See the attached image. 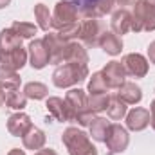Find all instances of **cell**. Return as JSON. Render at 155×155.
Returning <instances> with one entry per match:
<instances>
[{"instance_id":"6da1fadb","label":"cell","mask_w":155,"mask_h":155,"mask_svg":"<svg viewBox=\"0 0 155 155\" xmlns=\"http://www.w3.org/2000/svg\"><path fill=\"white\" fill-rule=\"evenodd\" d=\"M61 143L69 155H97V148L92 144L90 135L76 126H69L61 134Z\"/></svg>"},{"instance_id":"7a4b0ae2","label":"cell","mask_w":155,"mask_h":155,"mask_svg":"<svg viewBox=\"0 0 155 155\" xmlns=\"http://www.w3.org/2000/svg\"><path fill=\"white\" fill-rule=\"evenodd\" d=\"M88 78V65L79 63H63L58 65L52 72V85L56 88H69Z\"/></svg>"},{"instance_id":"3957f363","label":"cell","mask_w":155,"mask_h":155,"mask_svg":"<svg viewBox=\"0 0 155 155\" xmlns=\"http://www.w3.org/2000/svg\"><path fill=\"white\" fill-rule=\"evenodd\" d=\"M132 31L134 33L155 31V7L152 4L141 0L139 4L134 5V11H132Z\"/></svg>"},{"instance_id":"277c9868","label":"cell","mask_w":155,"mask_h":155,"mask_svg":"<svg viewBox=\"0 0 155 155\" xmlns=\"http://www.w3.org/2000/svg\"><path fill=\"white\" fill-rule=\"evenodd\" d=\"M105 144L108 148L107 155H119L126 152L128 144H130V135L128 130L117 123H110L108 130H107V137H105Z\"/></svg>"},{"instance_id":"5b68a950","label":"cell","mask_w":155,"mask_h":155,"mask_svg":"<svg viewBox=\"0 0 155 155\" xmlns=\"http://www.w3.org/2000/svg\"><path fill=\"white\" fill-rule=\"evenodd\" d=\"M78 22V5L71 0H60L52 11V29L61 31L63 27Z\"/></svg>"},{"instance_id":"8992f818","label":"cell","mask_w":155,"mask_h":155,"mask_svg":"<svg viewBox=\"0 0 155 155\" xmlns=\"http://www.w3.org/2000/svg\"><path fill=\"white\" fill-rule=\"evenodd\" d=\"M79 41L85 45V47H97L99 45V36L103 35V25L97 18H85L79 22Z\"/></svg>"},{"instance_id":"52a82bcc","label":"cell","mask_w":155,"mask_h":155,"mask_svg":"<svg viewBox=\"0 0 155 155\" xmlns=\"http://www.w3.org/2000/svg\"><path fill=\"white\" fill-rule=\"evenodd\" d=\"M47 52H49V63L51 65H61L65 61V52H67V45L69 41L63 40L58 33H47L43 36Z\"/></svg>"},{"instance_id":"ba28073f","label":"cell","mask_w":155,"mask_h":155,"mask_svg":"<svg viewBox=\"0 0 155 155\" xmlns=\"http://www.w3.org/2000/svg\"><path fill=\"white\" fill-rule=\"evenodd\" d=\"M123 67L126 71V76L135 78V79H141L148 74V69H150V61L148 58H144L143 54L139 52H130V54H124L123 56Z\"/></svg>"},{"instance_id":"9c48e42d","label":"cell","mask_w":155,"mask_h":155,"mask_svg":"<svg viewBox=\"0 0 155 155\" xmlns=\"http://www.w3.org/2000/svg\"><path fill=\"white\" fill-rule=\"evenodd\" d=\"M87 92L81 90V88H71L67 94H65V103L69 107V114H71V121L69 123H76L78 116H81L83 112L88 110L87 107Z\"/></svg>"},{"instance_id":"30bf717a","label":"cell","mask_w":155,"mask_h":155,"mask_svg":"<svg viewBox=\"0 0 155 155\" xmlns=\"http://www.w3.org/2000/svg\"><path fill=\"white\" fill-rule=\"evenodd\" d=\"M27 54H29V63L33 69L41 71L43 67L49 65V52H47V47H45V41L43 38H35L29 47H27Z\"/></svg>"},{"instance_id":"8fae6325","label":"cell","mask_w":155,"mask_h":155,"mask_svg":"<svg viewBox=\"0 0 155 155\" xmlns=\"http://www.w3.org/2000/svg\"><path fill=\"white\" fill-rule=\"evenodd\" d=\"M103 76L107 79V85H108V88H119L124 81H126V71H124V67H123V63L121 61H116V60H112V61H108L105 67H103Z\"/></svg>"},{"instance_id":"7c38bea8","label":"cell","mask_w":155,"mask_h":155,"mask_svg":"<svg viewBox=\"0 0 155 155\" xmlns=\"http://www.w3.org/2000/svg\"><path fill=\"white\" fill-rule=\"evenodd\" d=\"M33 126L35 124H33L31 117L24 112H16V114H11L7 117V132L13 137H24Z\"/></svg>"},{"instance_id":"4fadbf2b","label":"cell","mask_w":155,"mask_h":155,"mask_svg":"<svg viewBox=\"0 0 155 155\" xmlns=\"http://www.w3.org/2000/svg\"><path fill=\"white\" fill-rule=\"evenodd\" d=\"M150 124V110L143 107H135L126 112V128L132 132H143Z\"/></svg>"},{"instance_id":"5bb4252c","label":"cell","mask_w":155,"mask_h":155,"mask_svg":"<svg viewBox=\"0 0 155 155\" xmlns=\"http://www.w3.org/2000/svg\"><path fill=\"white\" fill-rule=\"evenodd\" d=\"M20 83H22L20 74L11 67L7 54L0 51V85L5 88V87H20Z\"/></svg>"},{"instance_id":"9a60e30c","label":"cell","mask_w":155,"mask_h":155,"mask_svg":"<svg viewBox=\"0 0 155 155\" xmlns=\"http://www.w3.org/2000/svg\"><path fill=\"white\" fill-rule=\"evenodd\" d=\"M110 29L112 33H116L117 36L121 35H128L132 31V13L124 7L117 9L116 13L112 15V20H110Z\"/></svg>"},{"instance_id":"2e32d148","label":"cell","mask_w":155,"mask_h":155,"mask_svg":"<svg viewBox=\"0 0 155 155\" xmlns=\"http://www.w3.org/2000/svg\"><path fill=\"white\" fill-rule=\"evenodd\" d=\"M116 96L126 105H137L143 99V88L137 83H134V81H124L117 88Z\"/></svg>"},{"instance_id":"e0dca14e","label":"cell","mask_w":155,"mask_h":155,"mask_svg":"<svg viewBox=\"0 0 155 155\" xmlns=\"http://www.w3.org/2000/svg\"><path fill=\"white\" fill-rule=\"evenodd\" d=\"M45 108L49 112V116L60 123H67L71 121V114H69V107L65 103V99L58 97V96H52L45 101Z\"/></svg>"},{"instance_id":"ac0fdd59","label":"cell","mask_w":155,"mask_h":155,"mask_svg":"<svg viewBox=\"0 0 155 155\" xmlns=\"http://www.w3.org/2000/svg\"><path fill=\"white\" fill-rule=\"evenodd\" d=\"M65 63L88 65V52H87V47L81 41H69L67 52H65Z\"/></svg>"},{"instance_id":"d6986e66","label":"cell","mask_w":155,"mask_h":155,"mask_svg":"<svg viewBox=\"0 0 155 155\" xmlns=\"http://www.w3.org/2000/svg\"><path fill=\"white\" fill-rule=\"evenodd\" d=\"M5 107L22 112L27 107V96L24 94V90H20V87H5Z\"/></svg>"},{"instance_id":"ffe728a7","label":"cell","mask_w":155,"mask_h":155,"mask_svg":"<svg viewBox=\"0 0 155 155\" xmlns=\"http://www.w3.org/2000/svg\"><path fill=\"white\" fill-rule=\"evenodd\" d=\"M99 47L108 56H117L123 51V40L112 31H103V35L99 36Z\"/></svg>"},{"instance_id":"44dd1931","label":"cell","mask_w":155,"mask_h":155,"mask_svg":"<svg viewBox=\"0 0 155 155\" xmlns=\"http://www.w3.org/2000/svg\"><path fill=\"white\" fill-rule=\"evenodd\" d=\"M45 141H47V137H45L43 130H40V128H36V126H33V128L22 137L24 148H25V150H33V152L41 150V148L45 146Z\"/></svg>"},{"instance_id":"7402d4cb","label":"cell","mask_w":155,"mask_h":155,"mask_svg":"<svg viewBox=\"0 0 155 155\" xmlns=\"http://www.w3.org/2000/svg\"><path fill=\"white\" fill-rule=\"evenodd\" d=\"M20 45H22V38H20L11 27L0 31V51L9 52V51L16 49V47H20Z\"/></svg>"},{"instance_id":"603a6c76","label":"cell","mask_w":155,"mask_h":155,"mask_svg":"<svg viewBox=\"0 0 155 155\" xmlns=\"http://www.w3.org/2000/svg\"><path fill=\"white\" fill-rule=\"evenodd\" d=\"M35 18H36V24H38V29L49 33V29L52 27V13L49 11V7L45 4H36L35 5Z\"/></svg>"},{"instance_id":"cb8c5ba5","label":"cell","mask_w":155,"mask_h":155,"mask_svg":"<svg viewBox=\"0 0 155 155\" xmlns=\"http://www.w3.org/2000/svg\"><path fill=\"white\" fill-rule=\"evenodd\" d=\"M24 94L27 96V99H35V101H41L47 97L49 88L47 85L40 83V81H29L24 85Z\"/></svg>"},{"instance_id":"d4e9b609","label":"cell","mask_w":155,"mask_h":155,"mask_svg":"<svg viewBox=\"0 0 155 155\" xmlns=\"http://www.w3.org/2000/svg\"><path fill=\"white\" fill-rule=\"evenodd\" d=\"M110 123L105 119V117H94V121L90 123V137L96 141V143H105V137H107V130H108Z\"/></svg>"},{"instance_id":"484cf974","label":"cell","mask_w":155,"mask_h":155,"mask_svg":"<svg viewBox=\"0 0 155 155\" xmlns=\"http://www.w3.org/2000/svg\"><path fill=\"white\" fill-rule=\"evenodd\" d=\"M108 103H110L108 92H107V94H88V97H87V107H88V110H92L94 114L105 112V110L108 108Z\"/></svg>"},{"instance_id":"4316f807","label":"cell","mask_w":155,"mask_h":155,"mask_svg":"<svg viewBox=\"0 0 155 155\" xmlns=\"http://www.w3.org/2000/svg\"><path fill=\"white\" fill-rule=\"evenodd\" d=\"M126 103H123L117 96H110V103H108V108H107V116L110 117L112 121H121L123 117H126Z\"/></svg>"},{"instance_id":"83f0119b","label":"cell","mask_w":155,"mask_h":155,"mask_svg":"<svg viewBox=\"0 0 155 155\" xmlns=\"http://www.w3.org/2000/svg\"><path fill=\"white\" fill-rule=\"evenodd\" d=\"M87 90L88 94H107L108 92V85H107V79L103 76L101 71L94 72L90 79H88V85H87Z\"/></svg>"},{"instance_id":"f1b7e54d","label":"cell","mask_w":155,"mask_h":155,"mask_svg":"<svg viewBox=\"0 0 155 155\" xmlns=\"http://www.w3.org/2000/svg\"><path fill=\"white\" fill-rule=\"evenodd\" d=\"M7 54V60H9V63H11V67L18 72L25 63H27V60H29V54H27V51L20 45V47H16V49H13V51H9V52H5Z\"/></svg>"},{"instance_id":"f546056e","label":"cell","mask_w":155,"mask_h":155,"mask_svg":"<svg viewBox=\"0 0 155 155\" xmlns=\"http://www.w3.org/2000/svg\"><path fill=\"white\" fill-rule=\"evenodd\" d=\"M11 29L20 36L22 40H29L33 38L36 33H38V25H35V24H29V22H22V20H16V22H13V25H11Z\"/></svg>"},{"instance_id":"4dcf8cb0","label":"cell","mask_w":155,"mask_h":155,"mask_svg":"<svg viewBox=\"0 0 155 155\" xmlns=\"http://www.w3.org/2000/svg\"><path fill=\"white\" fill-rule=\"evenodd\" d=\"M79 22H76V24H71V25H67V27H63L61 31H58V35L61 36L63 40H67V41H72L74 38H78L79 36Z\"/></svg>"},{"instance_id":"1f68e13d","label":"cell","mask_w":155,"mask_h":155,"mask_svg":"<svg viewBox=\"0 0 155 155\" xmlns=\"http://www.w3.org/2000/svg\"><path fill=\"white\" fill-rule=\"evenodd\" d=\"M94 117H96V114L92 112V110H87V112H83L81 116H78V124L79 126H90V123L94 121Z\"/></svg>"},{"instance_id":"d6a6232c","label":"cell","mask_w":155,"mask_h":155,"mask_svg":"<svg viewBox=\"0 0 155 155\" xmlns=\"http://www.w3.org/2000/svg\"><path fill=\"white\" fill-rule=\"evenodd\" d=\"M148 61L155 65V40L148 45Z\"/></svg>"},{"instance_id":"836d02e7","label":"cell","mask_w":155,"mask_h":155,"mask_svg":"<svg viewBox=\"0 0 155 155\" xmlns=\"http://www.w3.org/2000/svg\"><path fill=\"white\" fill-rule=\"evenodd\" d=\"M150 124H152V128L155 130V99L150 103Z\"/></svg>"},{"instance_id":"e575fe53","label":"cell","mask_w":155,"mask_h":155,"mask_svg":"<svg viewBox=\"0 0 155 155\" xmlns=\"http://www.w3.org/2000/svg\"><path fill=\"white\" fill-rule=\"evenodd\" d=\"M116 2L119 4V5H123V7L126 9L128 5H135V4H139L141 0H116Z\"/></svg>"},{"instance_id":"d590c367","label":"cell","mask_w":155,"mask_h":155,"mask_svg":"<svg viewBox=\"0 0 155 155\" xmlns=\"http://www.w3.org/2000/svg\"><path fill=\"white\" fill-rule=\"evenodd\" d=\"M35 155H58V153H56V150H52V148H41L38 152H35Z\"/></svg>"},{"instance_id":"8d00e7d4","label":"cell","mask_w":155,"mask_h":155,"mask_svg":"<svg viewBox=\"0 0 155 155\" xmlns=\"http://www.w3.org/2000/svg\"><path fill=\"white\" fill-rule=\"evenodd\" d=\"M5 105V92H4V87L0 85V108Z\"/></svg>"},{"instance_id":"74e56055","label":"cell","mask_w":155,"mask_h":155,"mask_svg":"<svg viewBox=\"0 0 155 155\" xmlns=\"http://www.w3.org/2000/svg\"><path fill=\"white\" fill-rule=\"evenodd\" d=\"M7 155H25V152L20 150V148H13V150H9V153Z\"/></svg>"},{"instance_id":"f35d334b","label":"cell","mask_w":155,"mask_h":155,"mask_svg":"<svg viewBox=\"0 0 155 155\" xmlns=\"http://www.w3.org/2000/svg\"><path fill=\"white\" fill-rule=\"evenodd\" d=\"M11 4V0H0V9H4V7H7Z\"/></svg>"},{"instance_id":"ab89813d","label":"cell","mask_w":155,"mask_h":155,"mask_svg":"<svg viewBox=\"0 0 155 155\" xmlns=\"http://www.w3.org/2000/svg\"><path fill=\"white\" fill-rule=\"evenodd\" d=\"M144 2H148V4H152V5L155 7V0H144Z\"/></svg>"}]
</instances>
